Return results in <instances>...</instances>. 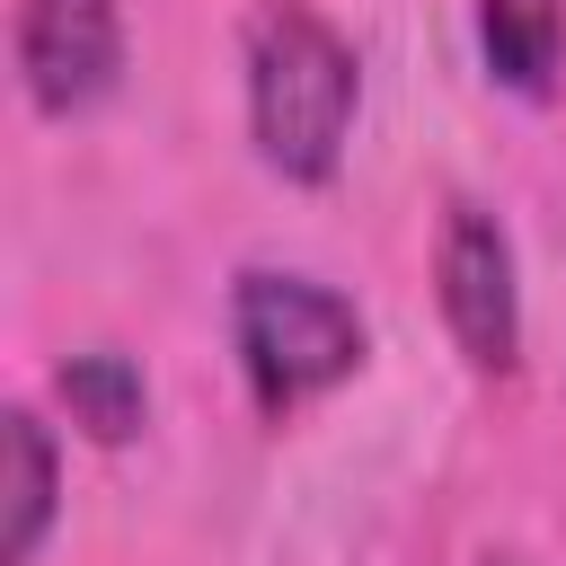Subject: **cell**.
Here are the masks:
<instances>
[{"label": "cell", "mask_w": 566, "mask_h": 566, "mask_svg": "<svg viewBox=\"0 0 566 566\" xmlns=\"http://www.w3.org/2000/svg\"><path fill=\"white\" fill-rule=\"evenodd\" d=\"M18 71L44 115H80L124 71V0H27L18 9Z\"/></svg>", "instance_id": "obj_4"}, {"label": "cell", "mask_w": 566, "mask_h": 566, "mask_svg": "<svg viewBox=\"0 0 566 566\" xmlns=\"http://www.w3.org/2000/svg\"><path fill=\"white\" fill-rule=\"evenodd\" d=\"M354 97H363L354 44L310 0H256V18H248V133H256L265 168L292 186L336 177L345 133H354Z\"/></svg>", "instance_id": "obj_1"}, {"label": "cell", "mask_w": 566, "mask_h": 566, "mask_svg": "<svg viewBox=\"0 0 566 566\" xmlns=\"http://www.w3.org/2000/svg\"><path fill=\"white\" fill-rule=\"evenodd\" d=\"M53 389H62L71 424H80L88 442H124V433L142 424V371H133L115 345H97V354H71V363L53 371Z\"/></svg>", "instance_id": "obj_7"}, {"label": "cell", "mask_w": 566, "mask_h": 566, "mask_svg": "<svg viewBox=\"0 0 566 566\" xmlns=\"http://www.w3.org/2000/svg\"><path fill=\"white\" fill-rule=\"evenodd\" d=\"M478 53L513 97H548L566 71V0H478Z\"/></svg>", "instance_id": "obj_5"}, {"label": "cell", "mask_w": 566, "mask_h": 566, "mask_svg": "<svg viewBox=\"0 0 566 566\" xmlns=\"http://www.w3.org/2000/svg\"><path fill=\"white\" fill-rule=\"evenodd\" d=\"M495 566H504V557H495Z\"/></svg>", "instance_id": "obj_8"}, {"label": "cell", "mask_w": 566, "mask_h": 566, "mask_svg": "<svg viewBox=\"0 0 566 566\" xmlns=\"http://www.w3.org/2000/svg\"><path fill=\"white\" fill-rule=\"evenodd\" d=\"M433 292H442V327L469 354V371H513V354H522V283H513V239H504L495 212H478V203L442 212Z\"/></svg>", "instance_id": "obj_3"}, {"label": "cell", "mask_w": 566, "mask_h": 566, "mask_svg": "<svg viewBox=\"0 0 566 566\" xmlns=\"http://www.w3.org/2000/svg\"><path fill=\"white\" fill-rule=\"evenodd\" d=\"M0 566H27L35 539L53 531V433L35 407L0 416Z\"/></svg>", "instance_id": "obj_6"}, {"label": "cell", "mask_w": 566, "mask_h": 566, "mask_svg": "<svg viewBox=\"0 0 566 566\" xmlns=\"http://www.w3.org/2000/svg\"><path fill=\"white\" fill-rule=\"evenodd\" d=\"M230 345H239L248 398L283 424L292 407H310L318 389H336V380L363 363V318H354L345 292L310 283V274L248 265V274L230 283Z\"/></svg>", "instance_id": "obj_2"}]
</instances>
